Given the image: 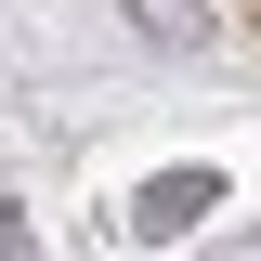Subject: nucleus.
<instances>
[{
  "instance_id": "nucleus-1",
  "label": "nucleus",
  "mask_w": 261,
  "mask_h": 261,
  "mask_svg": "<svg viewBox=\"0 0 261 261\" xmlns=\"http://www.w3.org/2000/svg\"><path fill=\"white\" fill-rule=\"evenodd\" d=\"M0 261H27V235H13V222H0Z\"/></svg>"
}]
</instances>
